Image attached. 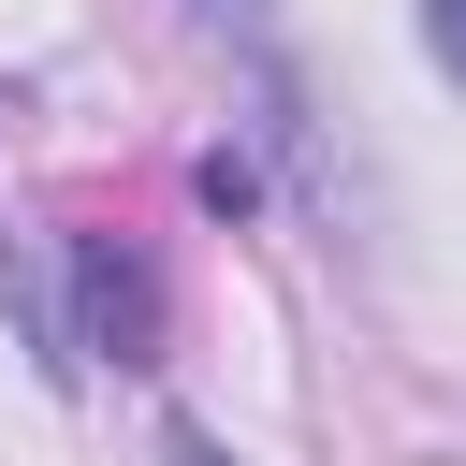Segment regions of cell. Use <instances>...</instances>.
<instances>
[{
  "mask_svg": "<svg viewBox=\"0 0 466 466\" xmlns=\"http://www.w3.org/2000/svg\"><path fill=\"white\" fill-rule=\"evenodd\" d=\"M146 350H160V277H146V248L73 233V320H58V364H146Z\"/></svg>",
  "mask_w": 466,
  "mask_h": 466,
  "instance_id": "cell-1",
  "label": "cell"
},
{
  "mask_svg": "<svg viewBox=\"0 0 466 466\" xmlns=\"http://www.w3.org/2000/svg\"><path fill=\"white\" fill-rule=\"evenodd\" d=\"M422 44H437V73H466V0H422Z\"/></svg>",
  "mask_w": 466,
  "mask_h": 466,
  "instance_id": "cell-2",
  "label": "cell"
},
{
  "mask_svg": "<svg viewBox=\"0 0 466 466\" xmlns=\"http://www.w3.org/2000/svg\"><path fill=\"white\" fill-rule=\"evenodd\" d=\"M160 466H233V451H218V437H189V422H175V437H160Z\"/></svg>",
  "mask_w": 466,
  "mask_h": 466,
  "instance_id": "cell-3",
  "label": "cell"
}]
</instances>
